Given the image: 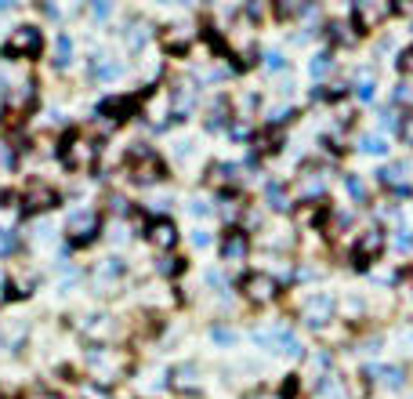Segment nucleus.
Wrapping results in <instances>:
<instances>
[{
  "mask_svg": "<svg viewBox=\"0 0 413 399\" xmlns=\"http://www.w3.org/2000/svg\"><path fill=\"white\" fill-rule=\"evenodd\" d=\"M84 371L94 381H120L131 374V356L116 345H91L84 356Z\"/></svg>",
  "mask_w": 413,
  "mask_h": 399,
  "instance_id": "1",
  "label": "nucleus"
},
{
  "mask_svg": "<svg viewBox=\"0 0 413 399\" xmlns=\"http://www.w3.org/2000/svg\"><path fill=\"white\" fill-rule=\"evenodd\" d=\"M98 157H102V145L94 138H87V135H80V131H69L58 142V160L69 171H91L94 164H98Z\"/></svg>",
  "mask_w": 413,
  "mask_h": 399,
  "instance_id": "2",
  "label": "nucleus"
},
{
  "mask_svg": "<svg viewBox=\"0 0 413 399\" xmlns=\"http://www.w3.org/2000/svg\"><path fill=\"white\" fill-rule=\"evenodd\" d=\"M0 55L4 58H40L44 55V33H40V26H15L11 29V37L8 44L0 47Z\"/></svg>",
  "mask_w": 413,
  "mask_h": 399,
  "instance_id": "3",
  "label": "nucleus"
},
{
  "mask_svg": "<svg viewBox=\"0 0 413 399\" xmlns=\"http://www.w3.org/2000/svg\"><path fill=\"white\" fill-rule=\"evenodd\" d=\"M58 203H62V193L51 186V181H40V178L26 181V189H22V210L26 214H44V210H51Z\"/></svg>",
  "mask_w": 413,
  "mask_h": 399,
  "instance_id": "4",
  "label": "nucleus"
},
{
  "mask_svg": "<svg viewBox=\"0 0 413 399\" xmlns=\"http://www.w3.org/2000/svg\"><path fill=\"white\" fill-rule=\"evenodd\" d=\"M145 240L152 243V247H160V251H171L178 243V225L171 218H152L149 229H145Z\"/></svg>",
  "mask_w": 413,
  "mask_h": 399,
  "instance_id": "5",
  "label": "nucleus"
},
{
  "mask_svg": "<svg viewBox=\"0 0 413 399\" xmlns=\"http://www.w3.org/2000/svg\"><path fill=\"white\" fill-rule=\"evenodd\" d=\"M243 291H247V298H250V301L265 305V301H272V298H276V280H272L268 272H250V276H247V283H243Z\"/></svg>",
  "mask_w": 413,
  "mask_h": 399,
  "instance_id": "6",
  "label": "nucleus"
},
{
  "mask_svg": "<svg viewBox=\"0 0 413 399\" xmlns=\"http://www.w3.org/2000/svg\"><path fill=\"white\" fill-rule=\"evenodd\" d=\"M380 247H385V232H380V229L363 232V236H359V243H356V262L363 258V265H366L370 258H377V254H380Z\"/></svg>",
  "mask_w": 413,
  "mask_h": 399,
  "instance_id": "7",
  "label": "nucleus"
},
{
  "mask_svg": "<svg viewBox=\"0 0 413 399\" xmlns=\"http://www.w3.org/2000/svg\"><path fill=\"white\" fill-rule=\"evenodd\" d=\"M171 388H174V392H196V388H200L196 366H193V363L174 366V371H171Z\"/></svg>",
  "mask_w": 413,
  "mask_h": 399,
  "instance_id": "8",
  "label": "nucleus"
},
{
  "mask_svg": "<svg viewBox=\"0 0 413 399\" xmlns=\"http://www.w3.org/2000/svg\"><path fill=\"white\" fill-rule=\"evenodd\" d=\"M243 254H247V236H243V229H229L225 240H221V258H225V262H239Z\"/></svg>",
  "mask_w": 413,
  "mask_h": 399,
  "instance_id": "9",
  "label": "nucleus"
},
{
  "mask_svg": "<svg viewBox=\"0 0 413 399\" xmlns=\"http://www.w3.org/2000/svg\"><path fill=\"white\" fill-rule=\"evenodd\" d=\"M330 313H334L330 294H315V298H308V305H305L308 323H323V320H330Z\"/></svg>",
  "mask_w": 413,
  "mask_h": 399,
  "instance_id": "10",
  "label": "nucleus"
},
{
  "mask_svg": "<svg viewBox=\"0 0 413 399\" xmlns=\"http://www.w3.org/2000/svg\"><path fill=\"white\" fill-rule=\"evenodd\" d=\"M15 251V236H8V229H0V254Z\"/></svg>",
  "mask_w": 413,
  "mask_h": 399,
  "instance_id": "11",
  "label": "nucleus"
},
{
  "mask_svg": "<svg viewBox=\"0 0 413 399\" xmlns=\"http://www.w3.org/2000/svg\"><path fill=\"white\" fill-rule=\"evenodd\" d=\"M402 69H409V73H413V51H406V55H402Z\"/></svg>",
  "mask_w": 413,
  "mask_h": 399,
  "instance_id": "12",
  "label": "nucleus"
},
{
  "mask_svg": "<svg viewBox=\"0 0 413 399\" xmlns=\"http://www.w3.org/2000/svg\"><path fill=\"white\" fill-rule=\"evenodd\" d=\"M29 399H62V395H58V392H55V395L47 392V395H29Z\"/></svg>",
  "mask_w": 413,
  "mask_h": 399,
  "instance_id": "13",
  "label": "nucleus"
},
{
  "mask_svg": "<svg viewBox=\"0 0 413 399\" xmlns=\"http://www.w3.org/2000/svg\"><path fill=\"white\" fill-rule=\"evenodd\" d=\"M0 280H4V276H0Z\"/></svg>",
  "mask_w": 413,
  "mask_h": 399,
  "instance_id": "14",
  "label": "nucleus"
}]
</instances>
